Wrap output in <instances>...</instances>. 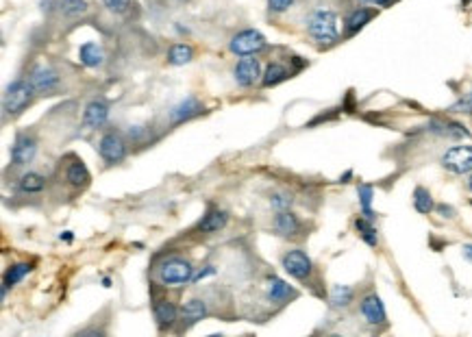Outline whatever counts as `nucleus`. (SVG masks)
I'll return each instance as SVG.
<instances>
[{
    "instance_id": "obj_22",
    "label": "nucleus",
    "mask_w": 472,
    "mask_h": 337,
    "mask_svg": "<svg viewBox=\"0 0 472 337\" xmlns=\"http://www.w3.org/2000/svg\"><path fill=\"white\" fill-rule=\"evenodd\" d=\"M266 290H268V298H270L272 302H283V300H288V298L296 296L294 287H292L290 283H286L283 279H279V277L268 279Z\"/></svg>"
},
{
    "instance_id": "obj_16",
    "label": "nucleus",
    "mask_w": 472,
    "mask_h": 337,
    "mask_svg": "<svg viewBox=\"0 0 472 337\" xmlns=\"http://www.w3.org/2000/svg\"><path fill=\"white\" fill-rule=\"evenodd\" d=\"M227 222H229V213L225 209H213L211 207V209L205 211V216L198 220L196 231H201V233H218V231H223L227 227Z\"/></svg>"
},
{
    "instance_id": "obj_4",
    "label": "nucleus",
    "mask_w": 472,
    "mask_h": 337,
    "mask_svg": "<svg viewBox=\"0 0 472 337\" xmlns=\"http://www.w3.org/2000/svg\"><path fill=\"white\" fill-rule=\"evenodd\" d=\"M266 38L262 30L257 28H244L240 30L237 35L231 38L229 42V50L237 57H250V55H257L266 48Z\"/></svg>"
},
{
    "instance_id": "obj_39",
    "label": "nucleus",
    "mask_w": 472,
    "mask_h": 337,
    "mask_svg": "<svg viewBox=\"0 0 472 337\" xmlns=\"http://www.w3.org/2000/svg\"><path fill=\"white\" fill-rule=\"evenodd\" d=\"M370 5H374V7H390L394 0H368Z\"/></svg>"
},
{
    "instance_id": "obj_36",
    "label": "nucleus",
    "mask_w": 472,
    "mask_h": 337,
    "mask_svg": "<svg viewBox=\"0 0 472 337\" xmlns=\"http://www.w3.org/2000/svg\"><path fill=\"white\" fill-rule=\"evenodd\" d=\"M211 274H215V268H213V265H205V270L196 272L194 277H192V283H198L201 279H205V277H211Z\"/></svg>"
},
{
    "instance_id": "obj_37",
    "label": "nucleus",
    "mask_w": 472,
    "mask_h": 337,
    "mask_svg": "<svg viewBox=\"0 0 472 337\" xmlns=\"http://www.w3.org/2000/svg\"><path fill=\"white\" fill-rule=\"evenodd\" d=\"M435 209H437V213H439L442 218H455V209L449 207V205H437Z\"/></svg>"
},
{
    "instance_id": "obj_14",
    "label": "nucleus",
    "mask_w": 472,
    "mask_h": 337,
    "mask_svg": "<svg viewBox=\"0 0 472 337\" xmlns=\"http://www.w3.org/2000/svg\"><path fill=\"white\" fill-rule=\"evenodd\" d=\"M374 16H376V11L370 9V7H357V9H353L349 16H346V20H344V35H346V38L357 35L359 30H361Z\"/></svg>"
},
{
    "instance_id": "obj_5",
    "label": "nucleus",
    "mask_w": 472,
    "mask_h": 337,
    "mask_svg": "<svg viewBox=\"0 0 472 337\" xmlns=\"http://www.w3.org/2000/svg\"><path fill=\"white\" fill-rule=\"evenodd\" d=\"M442 166L453 174H472V146H451L442 155Z\"/></svg>"
},
{
    "instance_id": "obj_2",
    "label": "nucleus",
    "mask_w": 472,
    "mask_h": 337,
    "mask_svg": "<svg viewBox=\"0 0 472 337\" xmlns=\"http://www.w3.org/2000/svg\"><path fill=\"white\" fill-rule=\"evenodd\" d=\"M157 277L166 287H181L185 283H190L194 277V268L187 259L181 257H170L166 259L159 268H157Z\"/></svg>"
},
{
    "instance_id": "obj_25",
    "label": "nucleus",
    "mask_w": 472,
    "mask_h": 337,
    "mask_svg": "<svg viewBox=\"0 0 472 337\" xmlns=\"http://www.w3.org/2000/svg\"><path fill=\"white\" fill-rule=\"evenodd\" d=\"M431 131L437 135H446V137H470L463 125L459 122H442V120H433L431 122Z\"/></svg>"
},
{
    "instance_id": "obj_42",
    "label": "nucleus",
    "mask_w": 472,
    "mask_h": 337,
    "mask_svg": "<svg viewBox=\"0 0 472 337\" xmlns=\"http://www.w3.org/2000/svg\"><path fill=\"white\" fill-rule=\"evenodd\" d=\"M181 3H187V0H181Z\"/></svg>"
},
{
    "instance_id": "obj_24",
    "label": "nucleus",
    "mask_w": 472,
    "mask_h": 337,
    "mask_svg": "<svg viewBox=\"0 0 472 337\" xmlns=\"http://www.w3.org/2000/svg\"><path fill=\"white\" fill-rule=\"evenodd\" d=\"M290 74L292 72L286 66L279 64V61H274V64H268V68H266V72L262 76V85L264 87H274V85L283 83L286 79H290Z\"/></svg>"
},
{
    "instance_id": "obj_10",
    "label": "nucleus",
    "mask_w": 472,
    "mask_h": 337,
    "mask_svg": "<svg viewBox=\"0 0 472 337\" xmlns=\"http://www.w3.org/2000/svg\"><path fill=\"white\" fill-rule=\"evenodd\" d=\"M359 309H361V316H364V320L368 322V324H372V326H376V324H383L386 322V304H383V300L376 296V294H368V296H364L361 298V304H359Z\"/></svg>"
},
{
    "instance_id": "obj_32",
    "label": "nucleus",
    "mask_w": 472,
    "mask_h": 337,
    "mask_svg": "<svg viewBox=\"0 0 472 337\" xmlns=\"http://www.w3.org/2000/svg\"><path fill=\"white\" fill-rule=\"evenodd\" d=\"M270 205H272L274 211H288L290 205H292V196L286 194V192H276V194H272Z\"/></svg>"
},
{
    "instance_id": "obj_31",
    "label": "nucleus",
    "mask_w": 472,
    "mask_h": 337,
    "mask_svg": "<svg viewBox=\"0 0 472 337\" xmlns=\"http://www.w3.org/2000/svg\"><path fill=\"white\" fill-rule=\"evenodd\" d=\"M89 7V0H61L59 3V9L66 18H79L87 11Z\"/></svg>"
},
{
    "instance_id": "obj_12",
    "label": "nucleus",
    "mask_w": 472,
    "mask_h": 337,
    "mask_svg": "<svg viewBox=\"0 0 472 337\" xmlns=\"http://www.w3.org/2000/svg\"><path fill=\"white\" fill-rule=\"evenodd\" d=\"M203 111H205V109H203V105H201L198 98L187 96V98H183L179 105L172 107V111H170V120H172V125H183V122H187V120H192V118L201 115Z\"/></svg>"
},
{
    "instance_id": "obj_38",
    "label": "nucleus",
    "mask_w": 472,
    "mask_h": 337,
    "mask_svg": "<svg viewBox=\"0 0 472 337\" xmlns=\"http://www.w3.org/2000/svg\"><path fill=\"white\" fill-rule=\"evenodd\" d=\"M461 255H463L466 261L472 263V244H463V246H461Z\"/></svg>"
},
{
    "instance_id": "obj_20",
    "label": "nucleus",
    "mask_w": 472,
    "mask_h": 337,
    "mask_svg": "<svg viewBox=\"0 0 472 337\" xmlns=\"http://www.w3.org/2000/svg\"><path fill=\"white\" fill-rule=\"evenodd\" d=\"M33 270V265L30 263H26V261H20V263H13V265H9V270L5 272V279H3V300L7 298V292H9V287H13V285H18L26 274Z\"/></svg>"
},
{
    "instance_id": "obj_40",
    "label": "nucleus",
    "mask_w": 472,
    "mask_h": 337,
    "mask_svg": "<svg viewBox=\"0 0 472 337\" xmlns=\"http://www.w3.org/2000/svg\"><path fill=\"white\" fill-rule=\"evenodd\" d=\"M59 239H61V241H64V239H66V241H72V233H70V231H64V233L59 235Z\"/></svg>"
},
{
    "instance_id": "obj_26",
    "label": "nucleus",
    "mask_w": 472,
    "mask_h": 337,
    "mask_svg": "<svg viewBox=\"0 0 472 337\" xmlns=\"http://www.w3.org/2000/svg\"><path fill=\"white\" fill-rule=\"evenodd\" d=\"M194 57V48L190 44H174L168 50V64L170 66H185L190 64Z\"/></svg>"
},
{
    "instance_id": "obj_17",
    "label": "nucleus",
    "mask_w": 472,
    "mask_h": 337,
    "mask_svg": "<svg viewBox=\"0 0 472 337\" xmlns=\"http://www.w3.org/2000/svg\"><path fill=\"white\" fill-rule=\"evenodd\" d=\"M207 316V304L201 298H190L181 307V322L183 326H194Z\"/></svg>"
},
{
    "instance_id": "obj_28",
    "label": "nucleus",
    "mask_w": 472,
    "mask_h": 337,
    "mask_svg": "<svg viewBox=\"0 0 472 337\" xmlns=\"http://www.w3.org/2000/svg\"><path fill=\"white\" fill-rule=\"evenodd\" d=\"M46 185V178L38 172H26L20 178V192L24 194H40Z\"/></svg>"
},
{
    "instance_id": "obj_29",
    "label": "nucleus",
    "mask_w": 472,
    "mask_h": 337,
    "mask_svg": "<svg viewBox=\"0 0 472 337\" xmlns=\"http://www.w3.org/2000/svg\"><path fill=\"white\" fill-rule=\"evenodd\" d=\"M414 207L418 213H422V216H427V213L433 211L435 202H433V196L427 188H416L414 190Z\"/></svg>"
},
{
    "instance_id": "obj_19",
    "label": "nucleus",
    "mask_w": 472,
    "mask_h": 337,
    "mask_svg": "<svg viewBox=\"0 0 472 337\" xmlns=\"http://www.w3.org/2000/svg\"><path fill=\"white\" fill-rule=\"evenodd\" d=\"M274 229L283 237H294L300 231V220L294 216L290 209L288 211H279V216L274 218Z\"/></svg>"
},
{
    "instance_id": "obj_6",
    "label": "nucleus",
    "mask_w": 472,
    "mask_h": 337,
    "mask_svg": "<svg viewBox=\"0 0 472 337\" xmlns=\"http://www.w3.org/2000/svg\"><path fill=\"white\" fill-rule=\"evenodd\" d=\"M281 265H283V270H286L290 277L296 279V281L309 279V274L313 272V263H311L309 255H307L305 251H300V249H294V251L283 255Z\"/></svg>"
},
{
    "instance_id": "obj_23",
    "label": "nucleus",
    "mask_w": 472,
    "mask_h": 337,
    "mask_svg": "<svg viewBox=\"0 0 472 337\" xmlns=\"http://www.w3.org/2000/svg\"><path fill=\"white\" fill-rule=\"evenodd\" d=\"M353 296H355V290L351 285H333L329 292V302L333 309H344L353 302Z\"/></svg>"
},
{
    "instance_id": "obj_33",
    "label": "nucleus",
    "mask_w": 472,
    "mask_h": 337,
    "mask_svg": "<svg viewBox=\"0 0 472 337\" xmlns=\"http://www.w3.org/2000/svg\"><path fill=\"white\" fill-rule=\"evenodd\" d=\"M105 7H107L111 13L122 16V13H127V11H129L131 0H105Z\"/></svg>"
},
{
    "instance_id": "obj_3",
    "label": "nucleus",
    "mask_w": 472,
    "mask_h": 337,
    "mask_svg": "<svg viewBox=\"0 0 472 337\" xmlns=\"http://www.w3.org/2000/svg\"><path fill=\"white\" fill-rule=\"evenodd\" d=\"M33 85L30 81H24V79H16L7 89H5V96H3V111L7 115H18L22 113L28 105H30V98H33Z\"/></svg>"
},
{
    "instance_id": "obj_35",
    "label": "nucleus",
    "mask_w": 472,
    "mask_h": 337,
    "mask_svg": "<svg viewBox=\"0 0 472 337\" xmlns=\"http://www.w3.org/2000/svg\"><path fill=\"white\" fill-rule=\"evenodd\" d=\"M451 111H457V113H472V89L468 91V94H466L461 101H457V103L451 107Z\"/></svg>"
},
{
    "instance_id": "obj_11",
    "label": "nucleus",
    "mask_w": 472,
    "mask_h": 337,
    "mask_svg": "<svg viewBox=\"0 0 472 337\" xmlns=\"http://www.w3.org/2000/svg\"><path fill=\"white\" fill-rule=\"evenodd\" d=\"M152 316H154V320H157V326H159L162 331H166V329H170V326L176 322L179 309H176V304H174L172 300H168V298H157V300L152 302Z\"/></svg>"
},
{
    "instance_id": "obj_41",
    "label": "nucleus",
    "mask_w": 472,
    "mask_h": 337,
    "mask_svg": "<svg viewBox=\"0 0 472 337\" xmlns=\"http://www.w3.org/2000/svg\"><path fill=\"white\" fill-rule=\"evenodd\" d=\"M468 190L472 192V174H470V178H468Z\"/></svg>"
},
{
    "instance_id": "obj_34",
    "label": "nucleus",
    "mask_w": 472,
    "mask_h": 337,
    "mask_svg": "<svg viewBox=\"0 0 472 337\" xmlns=\"http://www.w3.org/2000/svg\"><path fill=\"white\" fill-rule=\"evenodd\" d=\"M296 0H268V9L270 13H286L288 9L294 7Z\"/></svg>"
},
{
    "instance_id": "obj_30",
    "label": "nucleus",
    "mask_w": 472,
    "mask_h": 337,
    "mask_svg": "<svg viewBox=\"0 0 472 337\" xmlns=\"http://www.w3.org/2000/svg\"><path fill=\"white\" fill-rule=\"evenodd\" d=\"M357 196H359V207H361V213L366 218L374 220V211H372V198H374V190L372 185H366V183H361V185L357 188Z\"/></svg>"
},
{
    "instance_id": "obj_9",
    "label": "nucleus",
    "mask_w": 472,
    "mask_h": 337,
    "mask_svg": "<svg viewBox=\"0 0 472 337\" xmlns=\"http://www.w3.org/2000/svg\"><path fill=\"white\" fill-rule=\"evenodd\" d=\"M38 155V142L35 137H30L26 133H20L11 146V161L13 166H26L35 159Z\"/></svg>"
},
{
    "instance_id": "obj_13",
    "label": "nucleus",
    "mask_w": 472,
    "mask_h": 337,
    "mask_svg": "<svg viewBox=\"0 0 472 337\" xmlns=\"http://www.w3.org/2000/svg\"><path fill=\"white\" fill-rule=\"evenodd\" d=\"M28 81H30V85H33V89L42 91V94H48V91L59 87V74L48 66H38L33 72H30Z\"/></svg>"
},
{
    "instance_id": "obj_1",
    "label": "nucleus",
    "mask_w": 472,
    "mask_h": 337,
    "mask_svg": "<svg viewBox=\"0 0 472 337\" xmlns=\"http://www.w3.org/2000/svg\"><path fill=\"white\" fill-rule=\"evenodd\" d=\"M307 33L313 42L333 46L339 40V20L333 9H316L307 18Z\"/></svg>"
},
{
    "instance_id": "obj_15",
    "label": "nucleus",
    "mask_w": 472,
    "mask_h": 337,
    "mask_svg": "<svg viewBox=\"0 0 472 337\" xmlns=\"http://www.w3.org/2000/svg\"><path fill=\"white\" fill-rule=\"evenodd\" d=\"M109 120V105L105 101H91L83 111V125L89 129H101Z\"/></svg>"
},
{
    "instance_id": "obj_21",
    "label": "nucleus",
    "mask_w": 472,
    "mask_h": 337,
    "mask_svg": "<svg viewBox=\"0 0 472 337\" xmlns=\"http://www.w3.org/2000/svg\"><path fill=\"white\" fill-rule=\"evenodd\" d=\"M66 178H68V183L72 188H77V190H83V188H87L89 185V181H91V174H89V170H87V166L83 164V161H72L70 166H68V172H66Z\"/></svg>"
},
{
    "instance_id": "obj_18",
    "label": "nucleus",
    "mask_w": 472,
    "mask_h": 337,
    "mask_svg": "<svg viewBox=\"0 0 472 337\" xmlns=\"http://www.w3.org/2000/svg\"><path fill=\"white\" fill-rule=\"evenodd\" d=\"M79 61L85 68H101L105 64V50L96 42H85L79 48Z\"/></svg>"
},
{
    "instance_id": "obj_7",
    "label": "nucleus",
    "mask_w": 472,
    "mask_h": 337,
    "mask_svg": "<svg viewBox=\"0 0 472 337\" xmlns=\"http://www.w3.org/2000/svg\"><path fill=\"white\" fill-rule=\"evenodd\" d=\"M233 76H235V83H237L240 87L255 85V83L264 76V74H262L259 59H255V55L240 59L237 64H235V68H233Z\"/></svg>"
},
{
    "instance_id": "obj_8",
    "label": "nucleus",
    "mask_w": 472,
    "mask_h": 337,
    "mask_svg": "<svg viewBox=\"0 0 472 337\" xmlns=\"http://www.w3.org/2000/svg\"><path fill=\"white\" fill-rule=\"evenodd\" d=\"M99 152L105 164L113 166V164L124 161V157H127V144L116 133H105L99 142Z\"/></svg>"
},
{
    "instance_id": "obj_27",
    "label": "nucleus",
    "mask_w": 472,
    "mask_h": 337,
    "mask_svg": "<svg viewBox=\"0 0 472 337\" xmlns=\"http://www.w3.org/2000/svg\"><path fill=\"white\" fill-rule=\"evenodd\" d=\"M355 229H357L359 237L368 244V246L374 249L376 244H379V235H376V229H374V224H372L370 218H366V216L357 218V220H355Z\"/></svg>"
}]
</instances>
